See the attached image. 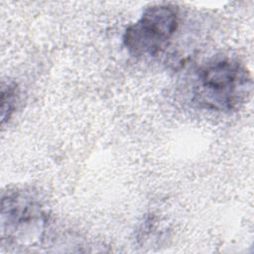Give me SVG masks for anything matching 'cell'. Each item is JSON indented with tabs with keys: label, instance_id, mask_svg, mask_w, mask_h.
I'll return each mask as SVG.
<instances>
[{
	"label": "cell",
	"instance_id": "obj_3",
	"mask_svg": "<svg viewBox=\"0 0 254 254\" xmlns=\"http://www.w3.org/2000/svg\"><path fill=\"white\" fill-rule=\"evenodd\" d=\"M180 25L179 8L161 3L147 7L124 32L123 45L135 58L155 57L167 48Z\"/></svg>",
	"mask_w": 254,
	"mask_h": 254
},
{
	"label": "cell",
	"instance_id": "obj_4",
	"mask_svg": "<svg viewBox=\"0 0 254 254\" xmlns=\"http://www.w3.org/2000/svg\"><path fill=\"white\" fill-rule=\"evenodd\" d=\"M1 94H2L1 120H2V124H4L6 121H8L11 118L16 108V104L18 101V88L16 84L13 82L3 83Z\"/></svg>",
	"mask_w": 254,
	"mask_h": 254
},
{
	"label": "cell",
	"instance_id": "obj_2",
	"mask_svg": "<svg viewBox=\"0 0 254 254\" xmlns=\"http://www.w3.org/2000/svg\"><path fill=\"white\" fill-rule=\"evenodd\" d=\"M48 214L31 191L9 190L1 199V239L8 246L34 245L45 231Z\"/></svg>",
	"mask_w": 254,
	"mask_h": 254
},
{
	"label": "cell",
	"instance_id": "obj_1",
	"mask_svg": "<svg viewBox=\"0 0 254 254\" xmlns=\"http://www.w3.org/2000/svg\"><path fill=\"white\" fill-rule=\"evenodd\" d=\"M192 101L216 112L239 109L252 88L249 70L237 59L217 56L201 64L192 78Z\"/></svg>",
	"mask_w": 254,
	"mask_h": 254
}]
</instances>
